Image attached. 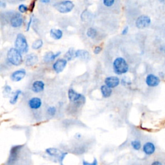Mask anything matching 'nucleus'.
Wrapping results in <instances>:
<instances>
[{"label":"nucleus","instance_id":"obj_1","mask_svg":"<svg viewBox=\"0 0 165 165\" xmlns=\"http://www.w3.org/2000/svg\"><path fill=\"white\" fill-rule=\"evenodd\" d=\"M113 69L115 74L122 75L127 73L129 70V66L124 58L118 57L113 62Z\"/></svg>","mask_w":165,"mask_h":165},{"label":"nucleus","instance_id":"obj_2","mask_svg":"<svg viewBox=\"0 0 165 165\" xmlns=\"http://www.w3.org/2000/svg\"><path fill=\"white\" fill-rule=\"evenodd\" d=\"M22 52L15 48H11L7 52V60L8 62L14 66H19L23 63Z\"/></svg>","mask_w":165,"mask_h":165},{"label":"nucleus","instance_id":"obj_3","mask_svg":"<svg viewBox=\"0 0 165 165\" xmlns=\"http://www.w3.org/2000/svg\"><path fill=\"white\" fill-rule=\"evenodd\" d=\"M15 47L22 54H25L28 51V44L27 39L23 34H18L15 40Z\"/></svg>","mask_w":165,"mask_h":165},{"label":"nucleus","instance_id":"obj_4","mask_svg":"<svg viewBox=\"0 0 165 165\" xmlns=\"http://www.w3.org/2000/svg\"><path fill=\"white\" fill-rule=\"evenodd\" d=\"M74 7V5L73 2L69 0H65L55 5V8L57 11L62 14H66L71 12Z\"/></svg>","mask_w":165,"mask_h":165},{"label":"nucleus","instance_id":"obj_5","mask_svg":"<svg viewBox=\"0 0 165 165\" xmlns=\"http://www.w3.org/2000/svg\"><path fill=\"white\" fill-rule=\"evenodd\" d=\"M150 18L147 16L143 15L137 19L136 22H135V25L139 29H143L148 27L150 25Z\"/></svg>","mask_w":165,"mask_h":165},{"label":"nucleus","instance_id":"obj_6","mask_svg":"<svg viewBox=\"0 0 165 165\" xmlns=\"http://www.w3.org/2000/svg\"><path fill=\"white\" fill-rule=\"evenodd\" d=\"M23 147V145H16V146H14L11 148V151H10V156L8 161V164H11L14 163L17 158L19 151L21 150Z\"/></svg>","mask_w":165,"mask_h":165},{"label":"nucleus","instance_id":"obj_7","mask_svg":"<svg viewBox=\"0 0 165 165\" xmlns=\"http://www.w3.org/2000/svg\"><path fill=\"white\" fill-rule=\"evenodd\" d=\"M68 97H69V100L72 103L80 102L85 99V97L82 94L77 93L73 89H70L68 91Z\"/></svg>","mask_w":165,"mask_h":165},{"label":"nucleus","instance_id":"obj_8","mask_svg":"<svg viewBox=\"0 0 165 165\" xmlns=\"http://www.w3.org/2000/svg\"><path fill=\"white\" fill-rule=\"evenodd\" d=\"M67 65V60L65 59H58L53 65V69L57 74H60L63 71Z\"/></svg>","mask_w":165,"mask_h":165},{"label":"nucleus","instance_id":"obj_9","mask_svg":"<svg viewBox=\"0 0 165 165\" xmlns=\"http://www.w3.org/2000/svg\"><path fill=\"white\" fill-rule=\"evenodd\" d=\"M23 23V18L20 13H16L11 19V25L14 28L20 27Z\"/></svg>","mask_w":165,"mask_h":165},{"label":"nucleus","instance_id":"obj_10","mask_svg":"<svg viewBox=\"0 0 165 165\" xmlns=\"http://www.w3.org/2000/svg\"><path fill=\"white\" fill-rule=\"evenodd\" d=\"M104 83L112 89L115 88L120 84V80L119 77L116 76H109L106 77L104 80Z\"/></svg>","mask_w":165,"mask_h":165},{"label":"nucleus","instance_id":"obj_11","mask_svg":"<svg viewBox=\"0 0 165 165\" xmlns=\"http://www.w3.org/2000/svg\"><path fill=\"white\" fill-rule=\"evenodd\" d=\"M26 75V71L25 69H19L16 70L11 75V79L14 82H18L22 80Z\"/></svg>","mask_w":165,"mask_h":165},{"label":"nucleus","instance_id":"obj_12","mask_svg":"<svg viewBox=\"0 0 165 165\" xmlns=\"http://www.w3.org/2000/svg\"><path fill=\"white\" fill-rule=\"evenodd\" d=\"M146 83L148 86L155 87L157 86L160 83V80L159 77L154 74H148L146 78Z\"/></svg>","mask_w":165,"mask_h":165},{"label":"nucleus","instance_id":"obj_13","mask_svg":"<svg viewBox=\"0 0 165 165\" xmlns=\"http://www.w3.org/2000/svg\"><path fill=\"white\" fill-rule=\"evenodd\" d=\"M42 105L41 99L37 97H34L28 101V106L32 110H37Z\"/></svg>","mask_w":165,"mask_h":165},{"label":"nucleus","instance_id":"obj_14","mask_svg":"<svg viewBox=\"0 0 165 165\" xmlns=\"http://www.w3.org/2000/svg\"><path fill=\"white\" fill-rule=\"evenodd\" d=\"M38 62V57L34 54H30L25 57V65L27 66H31L34 65Z\"/></svg>","mask_w":165,"mask_h":165},{"label":"nucleus","instance_id":"obj_15","mask_svg":"<svg viewBox=\"0 0 165 165\" xmlns=\"http://www.w3.org/2000/svg\"><path fill=\"white\" fill-rule=\"evenodd\" d=\"M45 89V83L42 81H36L32 85V90L34 93H40Z\"/></svg>","mask_w":165,"mask_h":165},{"label":"nucleus","instance_id":"obj_16","mask_svg":"<svg viewBox=\"0 0 165 165\" xmlns=\"http://www.w3.org/2000/svg\"><path fill=\"white\" fill-rule=\"evenodd\" d=\"M143 149L145 154L148 155V156H150V155L153 154L155 152L156 147H155V145L152 143L148 142L144 144Z\"/></svg>","mask_w":165,"mask_h":165},{"label":"nucleus","instance_id":"obj_17","mask_svg":"<svg viewBox=\"0 0 165 165\" xmlns=\"http://www.w3.org/2000/svg\"><path fill=\"white\" fill-rule=\"evenodd\" d=\"M61 54V52H57V53H54L52 52H48L45 54L43 57V60L45 62L48 63L54 61L57 57H59Z\"/></svg>","mask_w":165,"mask_h":165},{"label":"nucleus","instance_id":"obj_18","mask_svg":"<svg viewBox=\"0 0 165 165\" xmlns=\"http://www.w3.org/2000/svg\"><path fill=\"white\" fill-rule=\"evenodd\" d=\"M89 52L85 50H77L75 51V57L80 58L81 60L86 61L90 58Z\"/></svg>","mask_w":165,"mask_h":165},{"label":"nucleus","instance_id":"obj_19","mask_svg":"<svg viewBox=\"0 0 165 165\" xmlns=\"http://www.w3.org/2000/svg\"><path fill=\"white\" fill-rule=\"evenodd\" d=\"M101 92L104 98H109L112 95V90L109 86L104 85L101 86Z\"/></svg>","mask_w":165,"mask_h":165},{"label":"nucleus","instance_id":"obj_20","mask_svg":"<svg viewBox=\"0 0 165 165\" xmlns=\"http://www.w3.org/2000/svg\"><path fill=\"white\" fill-rule=\"evenodd\" d=\"M50 34L51 36L55 40H59L60 39L62 38L63 37V31L60 29H56V28H52L50 31Z\"/></svg>","mask_w":165,"mask_h":165},{"label":"nucleus","instance_id":"obj_21","mask_svg":"<svg viewBox=\"0 0 165 165\" xmlns=\"http://www.w3.org/2000/svg\"><path fill=\"white\" fill-rule=\"evenodd\" d=\"M46 153L52 157H60L63 152L55 148H48L46 149Z\"/></svg>","mask_w":165,"mask_h":165},{"label":"nucleus","instance_id":"obj_22","mask_svg":"<svg viewBox=\"0 0 165 165\" xmlns=\"http://www.w3.org/2000/svg\"><path fill=\"white\" fill-rule=\"evenodd\" d=\"M64 57L67 61H71L74 57H75V51H74V48H70V49L65 53Z\"/></svg>","mask_w":165,"mask_h":165},{"label":"nucleus","instance_id":"obj_23","mask_svg":"<svg viewBox=\"0 0 165 165\" xmlns=\"http://www.w3.org/2000/svg\"><path fill=\"white\" fill-rule=\"evenodd\" d=\"M21 94H22V91L20 90H17L15 92H14L12 98H11V99H10V103L12 104H15L18 100L19 95Z\"/></svg>","mask_w":165,"mask_h":165},{"label":"nucleus","instance_id":"obj_24","mask_svg":"<svg viewBox=\"0 0 165 165\" xmlns=\"http://www.w3.org/2000/svg\"><path fill=\"white\" fill-rule=\"evenodd\" d=\"M43 41L41 39H38V40H36L32 45V48L34 50H39L43 46Z\"/></svg>","mask_w":165,"mask_h":165},{"label":"nucleus","instance_id":"obj_25","mask_svg":"<svg viewBox=\"0 0 165 165\" xmlns=\"http://www.w3.org/2000/svg\"><path fill=\"white\" fill-rule=\"evenodd\" d=\"M86 36L90 38H95L97 36V31L94 28H89L86 31Z\"/></svg>","mask_w":165,"mask_h":165},{"label":"nucleus","instance_id":"obj_26","mask_svg":"<svg viewBox=\"0 0 165 165\" xmlns=\"http://www.w3.org/2000/svg\"><path fill=\"white\" fill-rule=\"evenodd\" d=\"M131 145L135 150H139L141 148V144L139 140H133L131 142Z\"/></svg>","mask_w":165,"mask_h":165},{"label":"nucleus","instance_id":"obj_27","mask_svg":"<svg viewBox=\"0 0 165 165\" xmlns=\"http://www.w3.org/2000/svg\"><path fill=\"white\" fill-rule=\"evenodd\" d=\"M28 8L23 4H22L18 7V11L20 13H25L28 11Z\"/></svg>","mask_w":165,"mask_h":165},{"label":"nucleus","instance_id":"obj_28","mask_svg":"<svg viewBox=\"0 0 165 165\" xmlns=\"http://www.w3.org/2000/svg\"><path fill=\"white\" fill-rule=\"evenodd\" d=\"M56 109L55 106H50L47 109V113L51 116H54L56 113Z\"/></svg>","mask_w":165,"mask_h":165},{"label":"nucleus","instance_id":"obj_29","mask_svg":"<svg viewBox=\"0 0 165 165\" xmlns=\"http://www.w3.org/2000/svg\"><path fill=\"white\" fill-rule=\"evenodd\" d=\"M103 2L104 6L110 7H112L115 2V0H103Z\"/></svg>","mask_w":165,"mask_h":165},{"label":"nucleus","instance_id":"obj_30","mask_svg":"<svg viewBox=\"0 0 165 165\" xmlns=\"http://www.w3.org/2000/svg\"><path fill=\"white\" fill-rule=\"evenodd\" d=\"M98 164V161H97V159L95 158L94 161L92 163H88V162H86V161H83V165H97Z\"/></svg>","mask_w":165,"mask_h":165},{"label":"nucleus","instance_id":"obj_31","mask_svg":"<svg viewBox=\"0 0 165 165\" xmlns=\"http://www.w3.org/2000/svg\"><path fill=\"white\" fill-rule=\"evenodd\" d=\"M102 51V48L99 46H97L94 48V53L95 54H99Z\"/></svg>","mask_w":165,"mask_h":165},{"label":"nucleus","instance_id":"obj_32","mask_svg":"<svg viewBox=\"0 0 165 165\" xmlns=\"http://www.w3.org/2000/svg\"><path fill=\"white\" fill-rule=\"evenodd\" d=\"M68 153H66V152H64V153H62L61 155H60V156L59 157V161H60V163L61 164H63V160H64V159H65V158L66 156V155H67Z\"/></svg>","mask_w":165,"mask_h":165},{"label":"nucleus","instance_id":"obj_33","mask_svg":"<svg viewBox=\"0 0 165 165\" xmlns=\"http://www.w3.org/2000/svg\"><path fill=\"white\" fill-rule=\"evenodd\" d=\"M4 90H5V92L6 93H7V94H9L10 92H11V90H12V89H11V87L10 86H8V85H6V86H5V89H4Z\"/></svg>","mask_w":165,"mask_h":165},{"label":"nucleus","instance_id":"obj_34","mask_svg":"<svg viewBox=\"0 0 165 165\" xmlns=\"http://www.w3.org/2000/svg\"><path fill=\"white\" fill-rule=\"evenodd\" d=\"M32 16L30 18V20H29V22H28V24H27V31H28L29 29H30L31 28V23L32 22Z\"/></svg>","mask_w":165,"mask_h":165},{"label":"nucleus","instance_id":"obj_35","mask_svg":"<svg viewBox=\"0 0 165 165\" xmlns=\"http://www.w3.org/2000/svg\"><path fill=\"white\" fill-rule=\"evenodd\" d=\"M129 27H128V26L125 27L124 28L123 30V31H122V33H121L122 35H126V34H127L129 32Z\"/></svg>","mask_w":165,"mask_h":165},{"label":"nucleus","instance_id":"obj_36","mask_svg":"<svg viewBox=\"0 0 165 165\" xmlns=\"http://www.w3.org/2000/svg\"><path fill=\"white\" fill-rule=\"evenodd\" d=\"M40 1L43 3H48L51 2V0H40Z\"/></svg>","mask_w":165,"mask_h":165},{"label":"nucleus","instance_id":"obj_37","mask_svg":"<svg viewBox=\"0 0 165 165\" xmlns=\"http://www.w3.org/2000/svg\"><path fill=\"white\" fill-rule=\"evenodd\" d=\"M152 164H153V165H156V164H159V165H161V164H162V163H160V162H159V161H155V162H153V163H152Z\"/></svg>","mask_w":165,"mask_h":165},{"label":"nucleus","instance_id":"obj_38","mask_svg":"<svg viewBox=\"0 0 165 165\" xmlns=\"http://www.w3.org/2000/svg\"><path fill=\"white\" fill-rule=\"evenodd\" d=\"M19 1H21V2H23V1H25V0H19Z\"/></svg>","mask_w":165,"mask_h":165}]
</instances>
